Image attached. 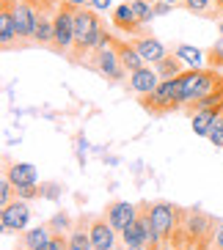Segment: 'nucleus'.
<instances>
[{"label":"nucleus","instance_id":"nucleus-35","mask_svg":"<svg viewBox=\"0 0 223 250\" xmlns=\"http://www.w3.org/2000/svg\"><path fill=\"white\" fill-rule=\"evenodd\" d=\"M127 250H155V248H149V245H135V248H127Z\"/></svg>","mask_w":223,"mask_h":250},{"label":"nucleus","instance_id":"nucleus-38","mask_svg":"<svg viewBox=\"0 0 223 250\" xmlns=\"http://www.w3.org/2000/svg\"><path fill=\"white\" fill-rule=\"evenodd\" d=\"M165 3H174V6H177V3H185V0H165Z\"/></svg>","mask_w":223,"mask_h":250},{"label":"nucleus","instance_id":"nucleus-22","mask_svg":"<svg viewBox=\"0 0 223 250\" xmlns=\"http://www.w3.org/2000/svg\"><path fill=\"white\" fill-rule=\"evenodd\" d=\"M215 146H223V113H218L215 121H212V126H209V135H207Z\"/></svg>","mask_w":223,"mask_h":250},{"label":"nucleus","instance_id":"nucleus-40","mask_svg":"<svg viewBox=\"0 0 223 250\" xmlns=\"http://www.w3.org/2000/svg\"><path fill=\"white\" fill-rule=\"evenodd\" d=\"M113 250H127V248H113Z\"/></svg>","mask_w":223,"mask_h":250},{"label":"nucleus","instance_id":"nucleus-9","mask_svg":"<svg viewBox=\"0 0 223 250\" xmlns=\"http://www.w3.org/2000/svg\"><path fill=\"white\" fill-rule=\"evenodd\" d=\"M94 55H97V69H99V74H102V77L119 80L121 74L127 72L124 63H121V55H119V47H116V44L105 47V50H97Z\"/></svg>","mask_w":223,"mask_h":250},{"label":"nucleus","instance_id":"nucleus-1","mask_svg":"<svg viewBox=\"0 0 223 250\" xmlns=\"http://www.w3.org/2000/svg\"><path fill=\"white\" fill-rule=\"evenodd\" d=\"M179 83H182V104H190V102H201L204 96H209L212 91H218V77L215 69H185L179 74Z\"/></svg>","mask_w":223,"mask_h":250},{"label":"nucleus","instance_id":"nucleus-17","mask_svg":"<svg viewBox=\"0 0 223 250\" xmlns=\"http://www.w3.org/2000/svg\"><path fill=\"white\" fill-rule=\"evenodd\" d=\"M177 58L185 63L187 69H204L207 58H204V52L199 47H190V44H179L177 47Z\"/></svg>","mask_w":223,"mask_h":250},{"label":"nucleus","instance_id":"nucleus-39","mask_svg":"<svg viewBox=\"0 0 223 250\" xmlns=\"http://www.w3.org/2000/svg\"><path fill=\"white\" fill-rule=\"evenodd\" d=\"M67 250H80V248H74V245H69V248Z\"/></svg>","mask_w":223,"mask_h":250},{"label":"nucleus","instance_id":"nucleus-42","mask_svg":"<svg viewBox=\"0 0 223 250\" xmlns=\"http://www.w3.org/2000/svg\"><path fill=\"white\" fill-rule=\"evenodd\" d=\"M89 250H94V248H89Z\"/></svg>","mask_w":223,"mask_h":250},{"label":"nucleus","instance_id":"nucleus-30","mask_svg":"<svg viewBox=\"0 0 223 250\" xmlns=\"http://www.w3.org/2000/svg\"><path fill=\"white\" fill-rule=\"evenodd\" d=\"M67 248H69V242L58 234V236H52V239H50V242H47L42 250H67Z\"/></svg>","mask_w":223,"mask_h":250},{"label":"nucleus","instance_id":"nucleus-13","mask_svg":"<svg viewBox=\"0 0 223 250\" xmlns=\"http://www.w3.org/2000/svg\"><path fill=\"white\" fill-rule=\"evenodd\" d=\"M6 176L11 179V184H14V187L39 184V170H36V165H30V162H14V165L6 170Z\"/></svg>","mask_w":223,"mask_h":250},{"label":"nucleus","instance_id":"nucleus-12","mask_svg":"<svg viewBox=\"0 0 223 250\" xmlns=\"http://www.w3.org/2000/svg\"><path fill=\"white\" fill-rule=\"evenodd\" d=\"M133 44L138 47V52L143 55V61H146L149 66H157V63H160V61L168 55V52H165V47H163V42H157V39H152V36L135 39Z\"/></svg>","mask_w":223,"mask_h":250},{"label":"nucleus","instance_id":"nucleus-15","mask_svg":"<svg viewBox=\"0 0 223 250\" xmlns=\"http://www.w3.org/2000/svg\"><path fill=\"white\" fill-rule=\"evenodd\" d=\"M17 36V22H14V11L8 6V0H3V11H0V44L8 47Z\"/></svg>","mask_w":223,"mask_h":250},{"label":"nucleus","instance_id":"nucleus-33","mask_svg":"<svg viewBox=\"0 0 223 250\" xmlns=\"http://www.w3.org/2000/svg\"><path fill=\"white\" fill-rule=\"evenodd\" d=\"M42 195H47V198H58V195H61L58 184H50V190H42Z\"/></svg>","mask_w":223,"mask_h":250},{"label":"nucleus","instance_id":"nucleus-36","mask_svg":"<svg viewBox=\"0 0 223 250\" xmlns=\"http://www.w3.org/2000/svg\"><path fill=\"white\" fill-rule=\"evenodd\" d=\"M67 3H72V6H77V8L86 6V0H67Z\"/></svg>","mask_w":223,"mask_h":250},{"label":"nucleus","instance_id":"nucleus-6","mask_svg":"<svg viewBox=\"0 0 223 250\" xmlns=\"http://www.w3.org/2000/svg\"><path fill=\"white\" fill-rule=\"evenodd\" d=\"M121 239H124V248H135V245H149V248H155V245L160 242V236L155 234L149 217H138L127 231H121Z\"/></svg>","mask_w":223,"mask_h":250},{"label":"nucleus","instance_id":"nucleus-19","mask_svg":"<svg viewBox=\"0 0 223 250\" xmlns=\"http://www.w3.org/2000/svg\"><path fill=\"white\" fill-rule=\"evenodd\" d=\"M155 69H157V74H160L163 80H171V77H179V74L185 72L187 66L177 58V52H174V55H165V58L160 61V63H157Z\"/></svg>","mask_w":223,"mask_h":250},{"label":"nucleus","instance_id":"nucleus-7","mask_svg":"<svg viewBox=\"0 0 223 250\" xmlns=\"http://www.w3.org/2000/svg\"><path fill=\"white\" fill-rule=\"evenodd\" d=\"M146 217H149V223H152V228H155V234L160 236V239L171 236L174 226H177V209H174L171 204H155L149 209Z\"/></svg>","mask_w":223,"mask_h":250},{"label":"nucleus","instance_id":"nucleus-23","mask_svg":"<svg viewBox=\"0 0 223 250\" xmlns=\"http://www.w3.org/2000/svg\"><path fill=\"white\" fill-rule=\"evenodd\" d=\"M207 228H209V220L204 217V214H193V217L187 220V231H190V234H196V236L204 234Z\"/></svg>","mask_w":223,"mask_h":250},{"label":"nucleus","instance_id":"nucleus-24","mask_svg":"<svg viewBox=\"0 0 223 250\" xmlns=\"http://www.w3.org/2000/svg\"><path fill=\"white\" fill-rule=\"evenodd\" d=\"M207 61H209V66H223V33H221V39H218L215 44H212Z\"/></svg>","mask_w":223,"mask_h":250},{"label":"nucleus","instance_id":"nucleus-41","mask_svg":"<svg viewBox=\"0 0 223 250\" xmlns=\"http://www.w3.org/2000/svg\"><path fill=\"white\" fill-rule=\"evenodd\" d=\"M221 33H223V20H221Z\"/></svg>","mask_w":223,"mask_h":250},{"label":"nucleus","instance_id":"nucleus-11","mask_svg":"<svg viewBox=\"0 0 223 250\" xmlns=\"http://www.w3.org/2000/svg\"><path fill=\"white\" fill-rule=\"evenodd\" d=\"M138 220V209L133 204H127V201H116V204L108 206V223H111L116 231H127V228L133 226Z\"/></svg>","mask_w":223,"mask_h":250},{"label":"nucleus","instance_id":"nucleus-34","mask_svg":"<svg viewBox=\"0 0 223 250\" xmlns=\"http://www.w3.org/2000/svg\"><path fill=\"white\" fill-rule=\"evenodd\" d=\"M215 248L223 250V226H218V231H215Z\"/></svg>","mask_w":223,"mask_h":250},{"label":"nucleus","instance_id":"nucleus-3","mask_svg":"<svg viewBox=\"0 0 223 250\" xmlns=\"http://www.w3.org/2000/svg\"><path fill=\"white\" fill-rule=\"evenodd\" d=\"M0 223H3V231L6 234H14V231H25L30 223V206L28 201L17 198L11 204L3 206V212H0Z\"/></svg>","mask_w":223,"mask_h":250},{"label":"nucleus","instance_id":"nucleus-18","mask_svg":"<svg viewBox=\"0 0 223 250\" xmlns=\"http://www.w3.org/2000/svg\"><path fill=\"white\" fill-rule=\"evenodd\" d=\"M116 47H119L121 63H124L127 72H135V69L146 66V61H143V55L138 52V47H135V44H116Z\"/></svg>","mask_w":223,"mask_h":250},{"label":"nucleus","instance_id":"nucleus-32","mask_svg":"<svg viewBox=\"0 0 223 250\" xmlns=\"http://www.w3.org/2000/svg\"><path fill=\"white\" fill-rule=\"evenodd\" d=\"M89 3H91L94 11H108V8H111V0H89Z\"/></svg>","mask_w":223,"mask_h":250},{"label":"nucleus","instance_id":"nucleus-26","mask_svg":"<svg viewBox=\"0 0 223 250\" xmlns=\"http://www.w3.org/2000/svg\"><path fill=\"white\" fill-rule=\"evenodd\" d=\"M212 3H215V0H185L187 11H193V14H207Z\"/></svg>","mask_w":223,"mask_h":250},{"label":"nucleus","instance_id":"nucleus-20","mask_svg":"<svg viewBox=\"0 0 223 250\" xmlns=\"http://www.w3.org/2000/svg\"><path fill=\"white\" fill-rule=\"evenodd\" d=\"M215 116H218L215 110H196L193 118H190L193 132L201 135V138H207V135H209V126H212V121H215Z\"/></svg>","mask_w":223,"mask_h":250},{"label":"nucleus","instance_id":"nucleus-31","mask_svg":"<svg viewBox=\"0 0 223 250\" xmlns=\"http://www.w3.org/2000/svg\"><path fill=\"white\" fill-rule=\"evenodd\" d=\"M155 11H157V17L171 14V11H174V3H165V0H155Z\"/></svg>","mask_w":223,"mask_h":250},{"label":"nucleus","instance_id":"nucleus-14","mask_svg":"<svg viewBox=\"0 0 223 250\" xmlns=\"http://www.w3.org/2000/svg\"><path fill=\"white\" fill-rule=\"evenodd\" d=\"M113 22H116V28L127 30V33H135L138 28H143L133 11V3H121V6L113 8Z\"/></svg>","mask_w":223,"mask_h":250},{"label":"nucleus","instance_id":"nucleus-21","mask_svg":"<svg viewBox=\"0 0 223 250\" xmlns=\"http://www.w3.org/2000/svg\"><path fill=\"white\" fill-rule=\"evenodd\" d=\"M130 3H133V11H135V17H138V22L141 25H149L157 17L155 0H130Z\"/></svg>","mask_w":223,"mask_h":250},{"label":"nucleus","instance_id":"nucleus-2","mask_svg":"<svg viewBox=\"0 0 223 250\" xmlns=\"http://www.w3.org/2000/svg\"><path fill=\"white\" fill-rule=\"evenodd\" d=\"M74 8L67 0H58V11H55V39L52 47L61 52L74 50Z\"/></svg>","mask_w":223,"mask_h":250},{"label":"nucleus","instance_id":"nucleus-28","mask_svg":"<svg viewBox=\"0 0 223 250\" xmlns=\"http://www.w3.org/2000/svg\"><path fill=\"white\" fill-rule=\"evenodd\" d=\"M11 187H14V184H11V179L3 176V182H0V201H3V206L11 204Z\"/></svg>","mask_w":223,"mask_h":250},{"label":"nucleus","instance_id":"nucleus-8","mask_svg":"<svg viewBox=\"0 0 223 250\" xmlns=\"http://www.w3.org/2000/svg\"><path fill=\"white\" fill-rule=\"evenodd\" d=\"M160 80H163V77L157 74L155 66H149V63L141 66V69H135V72H130V88H133L138 96H143V99L155 94L157 85H160Z\"/></svg>","mask_w":223,"mask_h":250},{"label":"nucleus","instance_id":"nucleus-4","mask_svg":"<svg viewBox=\"0 0 223 250\" xmlns=\"http://www.w3.org/2000/svg\"><path fill=\"white\" fill-rule=\"evenodd\" d=\"M149 104L155 107V110H168V107H179V99H182V83L179 77H171V80H160L157 91L152 96H146Z\"/></svg>","mask_w":223,"mask_h":250},{"label":"nucleus","instance_id":"nucleus-25","mask_svg":"<svg viewBox=\"0 0 223 250\" xmlns=\"http://www.w3.org/2000/svg\"><path fill=\"white\" fill-rule=\"evenodd\" d=\"M69 245H74V248H80V250H89V248H91L89 231H72V236H69Z\"/></svg>","mask_w":223,"mask_h":250},{"label":"nucleus","instance_id":"nucleus-27","mask_svg":"<svg viewBox=\"0 0 223 250\" xmlns=\"http://www.w3.org/2000/svg\"><path fill=\"white\" fill-rule=\"evenodd\" d=\"M17 190V195L22 201H28V198H36V195H42V190H39L36 184H25V187H14Z\"/></svg>","mask_w":223,"mask_h":250},{"label":"nucleus","instance_id":"nucleus-29","mask_svg":"<svg viewBox=\"0 0 223 250\" xmlns=\"http://www.w3.org/2000/svg\"><path fill=\"white\" fill-rule=\"evenodd\" d=\"M52 231H55V234L69 231V217L67 214H55V217H52Z\"/></svg>","mask_w":223,"mask_h":250},{"label":"nucleus","instance_id":"nucleus-5","mask_svg":"<svg viewBox=\"0 0 223 250\" xmlns=\"http://www.w3.org/2000/svg\"><path fill=\"white\" fill-rule=\"evenodd\" d=\"M39 3H42V11H39L33 42L36 44H52V39H55V11H58V3L55 0H39Z\"/></svg>","mask_w":223,"mask_h":250},{"label":"nucleus","instance_id":"nucleus-16","mask_svg":"<svg viewBox=\"0 0 223 250\" xmlns=\"http://www.w3.org/2000/svg\"><path fill=\"white\" fill-rule=\"evenodd\" d=\"M52 239V226H36L30 231H22V248L25 250H42Z\"/></svg>","mask_w":223,"mask_h":250},{"label":"nucleus","instance_id":"nucleus-10","mask_svg":"<svg viewBox=\"0 0 223 250\" xmlns=\"http://www.w3.org/2000/svg\"><path fill=\"white\" fill-rule=\"evenodd\" d=\"M116 228L108 223V217L105 220H91L89 226V236H91V248L94 250H113L116 248Z\"/></svg>","mask_w":223,"mask_h":250},{"label":"nucleus","instance_id":"nucleus-37","mask_svg":"<svg viewBox=\"0 0 223 250\" xmlns=\"http://www.w3.org/2000/svg\"><path fill=\"white\" fill-rule=\"evenodd\" d=\"M218 14L223 17V0H218Z\"/></svg>","mask_w":223,"mask_h":250}]
</instances>
